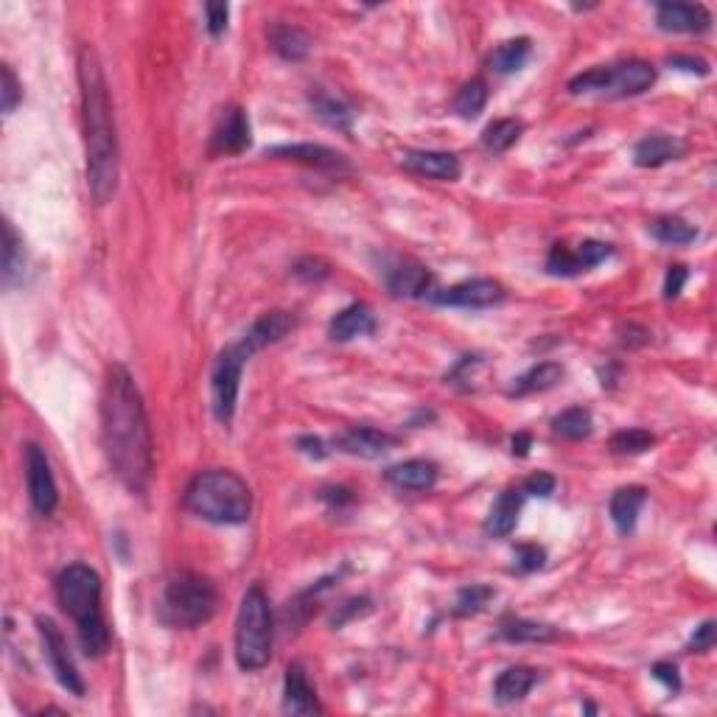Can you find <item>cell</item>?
<instances>
[{"label": "cell", "mask_w": 717, "mask_h": 717, "mask_svg": "<svg viewBox=\"0 0 717 717\" xmlns=\"http://www.w3.org/2000/svg\"><path fill=\"white\" fill-rule=\"evenodd\" d=\"M101 443L124 488L143 493L152 482L155 446L138 384L124 365H110L101 387Z\"/></svg>", "instance_id": "cell-1"}, {"label": "cell", "mask_w": 717, "mask_h": 717, "mask_svg": "<svg viewBox=\"0 0 717 717\" xmlns=\"http://www.w3.org/2000/svg\"><path fill=\"white\" fill-rule=\"evenodd\" d=\"M79 93H82V124H85L87 185L93 199L104 205L118 188V132H115L113 101L107 76L96 48L79 51Z\"/></svg>", "instance_id": "cell-2"}, {"label": "cell", "mask_w": 717, "mask_h": 717, "mask_svg": "<svg viewBox=\"0 0 717 717\" xmlns=\"http://www.w3.org/2000/svg\"><path fill=\"white\" fill-rule=\"evenodd\" d=\"M57 600L62 611L73 617L79 645L87 656L99 659L110 650V625L101 611V577L85 563L65 566L57 577Z\"/></svg>", "instance_id": "cell-3"}, {"label": "cell", "mask_w": 717, "mask_h": 717, "mask_svg": "<svg viewBox=\"0 0 717 717\" xmlns=\"http://www.w3.org/2000/svg\"><path fill=\"white\" fill-rule=\"evenodd\" d=\"M185 507L213 524H244L253 513L250 485L233 471H205L185 488Z\"/></svg>", "instance_id": "cell-4"}, {"label": "cell", "mask_w": 717, "mask_h": 717, "mask_svg": "<svg viewBox=\"0 0 717 717\" xmlns=\"http://www.w3.org/2000/svg\"><path fill=\"white\" fill-rule=\"evenodd\" d=\"M219 608V591L208 577L183 572L171 580L160 605H157V617L169 628H199L216 614Z\"/></svg>", "instance_id": "cell-5"}, {"label": "cell", "mask_w": 717, "mask_h": 717, "mask_svg": "<svg viewBox=\"0 0 717 717\" xmlns=\"http://www.w3.org/2000/svg\"><path fill=\"white\" fill-rule=\"evenodd\" d=\"M272 608H269L267 591L261 586H250L241 597L239 617H236V661L241 670L255 673L264 670L272 659Z\"/></svg>", "instance_id": "cell-6"}, {"label": "cell", "mask_w": 717, "mask_h": 717, "mask_svg": "<svg viewBox=\"0 0 717 717\" xmlns=\"http://www.w3.org/2000/svg\"><path fill=\"white\" fill-rule=\"evenodd\" d=\"M250 356L241 351V345H230L216 356L211 373V395H213V415L219 423H230L236 415V404H239V387H241V370Z\"/></svg>", "instance_id": "cell-7"}, {"label": "cell", "mask_w": 717, "mask_h": 717, "mask_svg": "<svg viewBox=\"0 0 717 717\" xmlns=\"http://www.w3.org/2000/svg\"><path fill=\"white\" fill-rule=\"evenodd\" d=\"M26 482H29V499L37 516H51L59 505L57 479L51 474V463L37 443L26 446Z\"/></svg>", "instance_id": "cell-8"}, {"label": "cell", "mask_w": 717, "mask_h": 717, "mask_svg": "<svg viewBox=\"0 0 717 717\" xmlns=\"http://www.w3.org/2000/svg\"><path fill=\"white\" fill-rule=\"evenodd\" d=\"M37 628H40L45 656L51 661V670L57 675V681L68 689L71 695L82 698V695H85V681H82V675H79L76 664H73L71 653H68V642H65V636H62V631L57 628V622L48 617H40L37 619Z\"/></svg>", "instance_id": "cell-9"}, {"label": "cell", "mask_w": 717, "mask_h": 717, "mask_svg": "<svg viewBox=\"0 0 717 717\" xmlns=\"http://www.w3.org/2000/svg\"><path fill=\"white\" fill-rule=\"evenodd\" d=\"M505 297V286L493 278H474L463 281L451 289L435 292L432 300L437 306H457V309H488L493 303H499Z\"/></svg>", "instance_id": "cell-10"}, {"label": "cell", "mask_w": 717, "mask_h": 717, "mask_svg": "<svg viewBox=\"0 0 717 717\" xmlns=\"http://www.w3.org/2000/svg\"><path fill=\"white\" fill-rule=\"evenodd\" d=\"M653 85H656V68L645 59H628L622 65L608 68L603 96H614V99L642 96Z\"/></svg>", "instance_id": "cell-11"}, {"label": "cell", "mask_w": 717, "mask_h": 717, "mask_svg": "<svg viewBox=\"0 0 717 717\" xmlns=\"http://www.w3.org/2000/svg\"><path fill=\"white\" fill-rule=\"evenodd\" d=\"M295 325V314H289V311H267V314H261V317L247 328V334L239 339L241 351L247 353V356L264 351L269 345L281 342L289 331H295Z\"/></svg>", "instance_id": "cell-12"}, {"label": "cell", "mask_w": 717, "mask_h": 717, "mask_svg": "<svg viewBox=\"0 0 717 717\" xmlns=\"http://www.w3.org/2000/svg\"><path fill=\"white\" fill-rule=\"evenodd\" d=\"M656 23L661 31L675 34H701L712 26V15L703 3H659Z\"/></svg>", "instance_id": "cell-13"}, {"label": "cell", "mask_w": 717, "mask_h": 717, "mask_svg": "<svg viewBox=\"0 0 717 717\" xmlns=\"http://www.w3.org/2000/svg\"><path fill=\"white\" fill-rule=\"evenodd\" d=\"M283 712L289 715H320L323 706L317 701V692L311 687L306 667L295 661L286 667V678H283Z\"/></svg>", "instance_id": "cell-14"}, {"label": "cell", "mask_w": 717, "mask_h": 717, "mask_svg": "<svg viewBox=\"0 0 717 717\" xmlns=\"http://www.w3.org/2000/svg\"><path fill=\"white\" fill-rule=\"evenodd\" d=\"M250 146V118L244 110L233 107L222 115L219 127L213 129L211 155H241Z\"/></svg>", "instance_id": "cell-15"}, {"label": "cell", "mask_w": 717, "mask_h": 717, "mask_svg": "<svg viewBox=\"0 0 717 717\" xmlns=\"http://www.w3.org/2000/svg\"><path fill=\"white\" fill-rule=\"evenodd\" d=\"M401 166L412 174H421V177H429V180H443V183H454L460 177V160L457 155L451 152H429V149H421V152H404L401 155Z\"/></svg>", "instance_id": "cell-16"}, {"label": "cell", "mask_w": 717, "mask_h": 717, "mask_svg": "<svg viewBox=\"0 0 717 717\" xmlns=\"http://www.w3.org/2000/svg\"><path fill=\"white\" fill-rule=\"evenodd\" d=\"M269 155L283 157V160H295V163H303V166H311V169L320 171H351V163L345 160V155H339V152L328 149V146H320V143L275 146Z\"/></svg>", "instance_id": "cell-17"}, {"label": "cell", "mask_w": 717, "mask_h": 717, "mask_svg": "<svg viewBox=\"0 0 717 717\" xmlns=\"http://www.w3.org/2000/svg\"><path fill=\"white\" fill-rule=\"evenodd\" d=\"M395 443H398V440H395L393 435L379 432V429H370V426H353V429H348V432L337 440V446L345 451V454L362 457V460L384 457L387 451L393 449Z\"/></svg>", "instance_id": "cell-18"}, {"label": "cell", "mask_w": 717, "mask_h": 717, "mask_svg": "<svg viewBox=\"0 0 717 717\" xmlns=\"http://www.w3.org/2000/svg\"><path fill=\"white\" fill-rule=\"evenodd\" d=\"M687 152V143L673 135H650L633 146V163L639 169H659L670 160H678Z\"/></svg>", "instance_id": "cell-19"}, {"label": "cell", "mask_w": 717, "mask_h": 717, "mask_svg": "<svg viewBox=\"0 0 717 717\" xmlns=\"http://www.w3.org/2000/svg\"><path fill=\"white\" fill-rule=\"evenodd\" d=\"M435 275L421 264H398L387 272V289L395 297H426L432 295Z\"/></svg>", "instance_id": "cell-20"}, {"label": "cell", "mask_w": 717, "mask_h": 717, "mask_svg": "<svg viewBox=\"0 0 717 717\" xmlns=\"http://www.w3.org/2000/svg\"><path fill=\"white\" fill-rule=\"evenodd\" d=\"M437 465L432 460H404L387 468V482L398 491H429L437 482Z\"/></svg>", "instance_id": "cell-21"}, {"label": "cell", "mask_w": 717, "mask_h": 717, "mask_svg": "<svg viewBox=\"0 0 717 717\" xmlns=\"http://www.w3.org/2000/svg\"><path fill=\"white\" fill-rule=\"evenodd\" d=\"M521 505H524V491L521 488H510L496 502H493L491 513L485 519V535L491 538H507L519 524Z\"/></svg>", "instance_id": "cell-22"}, {"label": "cell", "mask_w": 717, "mask_h": 717, "mask_svg": "<svg viewBox=\"0 0 717 717\" xmlns=\"http://www.w3.org/2000/svg\"><path fill=\"white\" fill-rule=\"evenodd\" d=\"M376 331V317H373V309L365 306V303H353L348 309H342L331 320V328L328 334L334 342H351L356 337H367Z\"/></svg>", "instance_id": "cell-23"}, {"label": "cell", "mask_w": 717, "mask_h": 717, "mask_svg": "<svg viewBox=\"0 0 717 717\" xmlns=\"http://www.w3.org/2000/svg\"><path fill=\"white\" fill-rule=\"evenodd\" d=\"M647 493L645 488H639V485H628V488H619L614 496H611V521H614V527H617L622 535H631L633 527H636V519H639V513H642V505H645Z\"/></svg>", "instance_id": "cell-24"}, {"label": "cell", "mask_w": 717, "mask_h": 717, "mask_svg": "<svg viewBox=\"0 0 717 717\" xmlns=\"http://www.w3.org/2000/svg\"><path fill=\"white\" fill-rule=\"evenodd\" d=\"M267 34L272 51L281 54L283 59H289V62H300V59L309 57L311 45H314L306 31L289 26V23H272Z\"/></svg>", "instance_id": "cell-25"}, {"label": "cell", "mask_w": 717, "mask_h": 717, "mask_svg": "<svg viewBox=\"0 0 717 717\" xmlns=\"http://www.w3.org/2000/svg\"><path fill=\"white\" fill-rule=\"evenodd\" d=\"M535 684H538V670H533V667H510V670H505L496 678L493 698H496V703L507 706V703L521 701Z\"/></svg>", "instance_id": "cell-26"}, {"label": "cell", "mask_w": 717, "mask_h": 717, "mask_svg": "<svg viewBox=\"0 0 717 717\" xmlns=\"http://www.w3.org/2000/svg\"><path fill=\"white\" fill-rule=\"evenodd\" d=\"M309 104L314 115H317L323 124H328L331 129H339V132H345V135H351L353 113L345 101L331 96V93H325V90H314L309 96Z\"/></svg>", "instance_id": "cell-27"}, {"label": "cell", "mask_w": 717, "mask_h": 717, "mask_svg": "<svg viewBox=\"0 0 717 717\" xmlns=\"http://www.w3.org/2000/svg\"><path fill=\"white\" fill-rule=\"evenodd\" d=\"M563 379V367L558 362H541V365L530 367L524 376L510 384L507 393L516 395V398H524V395L533 393H544V390H552L558 381Z\"/></svg>", "instance_id": "cell-28"}, {"label": "cell", "mask_w": 717, "mask_h": 717, "mask_svg": "<svg viewBox=\"0 0 717 717\" xmlns=\"http://www.w3.org/2000/svg\"><path fill=\"white\" fill-rule=\"evenodd\" d=\"M499 636L507 639V642H516V645H524V642H530V645H541V642H552V639H558V631L552 628V625H544V622H533V619H505L502 625H499Z\"/></svg>", "instance_id": "cell-29"}, {"label": "cell", "mask_w": 717, "mask_h": 717, "mask_svg": "<svg viewBox=\"0 0 717 717\" xmlns=\"http://www.w3.org/2000/svg\"><path fill=\"white\" fill-rule=\"evenodd\" d=\"M23 264H26L23 239L17 236L15 225L6 222L3 225V283L6 286H15L23 278Z\"/></svg>", "instance_id": "cell-30"}, {"label": "cell", "mask_w": 717, "mask_h": 717, "mask_svg": "<svg viewBox=\"0 0 717 717\" xmlns=\"http://www.w3.org/2000/svg\"><path fill=\"white\" fill-rule=\"evenodd\" d=\"M650 233H653L656 241L673 244V247H684V244H692V241L698 239V230L689 225L687 219H681V216H659L650 225Z\"/></svg>", "instance_id": "cell-31"}, {"label": "cell", "mask_w": 717, "mask_h": 717, "mask_svg": "<svg viewBox=\"0 0 717 717\" xmlns=\"http://www.w3.org/2000/svg\"><path fill=\"white\" fill-rule=\"evenodd\" d=\"M530 59V40L519 37V40H507L491 54V71L502 73H516L524 68V62Z\"/></svg>", "instance_id": "cell-32"}, {"label": "cell", "mask_w": 717, "mask_h": 717, "mask_svg": "<svg viewBox=\"0 0 717 717\" xmlns=\"http://www.w3.org/2000/svg\"><path fill=\"white\" fill-rule=\"evenodd\" d=\"M485 104H488V85H485L482 79H471V82H465V85L457 90V96H454V113L465 118V121H471V118H477V115L485 110Z\"/></svg>", "instance_id": "cell-33"}, {"label": "cell", "mask_w": 717, "mask_h": 717, "mask_svg": "<svg viewBox=\"0 0 717 717\" xmlns=\"http://www.w3.org/2000/svg\"><path fill=\"white\" fill-rule=\"evenodd\" d=\"M521 121L516 118H502V121H493L491 127L482 132V146L491 152V155H502L507 152L513 143L521 138Z\"/></svg>", "instance_id": "cell-34"}, {"label": "cell", "mask_w": 717, "mask_h": 717, "mask_svg": "<svg viewBox=\"0 0 717 717\" xmlns=\"http://www.w3.org/2000/svg\"><path fill=\"white\" fill-rule=\"evenodd\" d=\"M591 429H594V421H591V412L586 407L566 409L552 421V432L566 437V440H583V437L591 435Z\"/></svg>", "instance_id": "cell-35"}, {"label": "cell", "mask_w": 717, "mask_h": 717, "mask_svg": "<svg viewBox=\"0 0 717 717\" xmlns=\"http://www.w3.org/2000/svg\"><path fill=\"white\" fill-rule=\"evenodd\" d=\"M493 594H496V591H493L491 586H479V583L465 586V589H460V594H457L454 614H460V617H474V614H479L485 605L491 603Z\"/></svg>", "instance_id": "cell-36"}, {"label": "cell", "mask_w": 717, "mask_h": 717, "mask_svg": "<svg viewBox=\"0 0 717 717\" xmlns=\"http://www.w3.org/2000/svg\"><path fill=\"white\" fill-rule=\"evenodd\" d=\"M653 443H656V437L650 435L647 429H622L611 437V451L619 457H628V454H642Z\"/></svg>", "instance_id": "cell-37"}, {"label": "cell", "mask_w": 717, "mask_h": 717, "mask_svg": "<svg viewBox=\"0 0 717 717\" xmlns=\"http://www.w3.org/2000/svg\"><path fill=\"white\" fill-rule=\"evenodd\" d=\"M547 272L549 275H561V278H572V275H580L583 267H580V261H577L575 250H569L566 244H555V247L549 250Z\"/></svg>", "instance_id": "cell-38"}, {"label": "cell", "mask_w": 717, "mask_h": 717, "mask_svg": "<svg viewBox=\"0 0 717 717\" xmlns=\"http://www.w3.org/2000/svg\"><path fill=\"white\" fill-rule=\"evenodd\" d=\"M513 566H516V572L521 575H530V572H538L544 561H547V552L544 547H538V544H519L516 552H513Z\"/></svg>", "instance_id": "cell-39"}, {"label": "cell", "mask_w": 717, "mask_h": 717, "mask_svg": "<svg viewBox=\"0 0 717 717\" xmlns=\"http://www.w3.org/2000/svg\"><path fill=\"white\" fill-rule=\"evenodd\" d=\"M3 73V87H0V99H3V113H15L17 104L23 101V85L17 82L15 71L9 65L0 68Z\"/></svg>", "instance_id": "cell-40"}, {"label": "cell", "mask_w": 717, "mask_h": 717, "mask_svg": "<svg viewBox=\"0 0 717 717\" xmlns=\"http://www.w3.org/2000/svg\"><path fill=\"white\" fill-rule=\"evenodd\" d=\"M292 275L295 278H300V281H323V278H328L331 275V264L325 261V258H314V255H309V258H300L295 264V269H292Z\"/></svg>", "instance_id": "cell-41"}, {"label": "cell", "mask_w": 717, "mask_h": 717, "mask_svg": "<svg viewBox=\"0 0 717 717\" xmlns=\"http://www.w3.org/2000/svg\"><path fill=\"white\" fill-rule=\"evenodd\" d=\"M575 253H577V261H580V267L586 272V269L603 264L605 258L614 253V250H611V244H605V241H583Z\"/></svg>", "instance_id": "cell-42"}, {"label": "cell", "mask_w": 717, "mask_h": 717, "mask_svg": "<svg viewBox=\"0 0 717 717\" xmlns=\"http://www.w3.org/2000/svg\"><path fill=\"white\" fill-rule=\"evenodd\" d=\"M555 477L552 474H544V471H538V474H533V477H527L524 479V485H521V491H524V496H538V499H547V496H552L555 493Z\"/></svg>", "instance_id": "cell-43"}, {"label": "cell", "mask_w": 717, "mask_h": 717, "mask_svg": "<svg viewBox=\"0 0 717 717\" xmlns=\"http://www.w3.org/2000/svg\"><path fill=\"white\" fill-rule=\"evenodd\" d=\"M653 678L659 681V684H664V689L667 692H681V675H678V667L675 664H670V661H656L653 664Z\"/></svg>", "instance_id": "cell-44"}, {"label": "cell", "mask_w": 717, "mask_h": 717, "mask_svg": "<svg viewBox=\"0 0 717 717\" xmlns=\"http://www.w3.org/2000/svg\"><path fill=\"white\" fill-rule=\"evenodd\" d=\"M687 281H689L687 267L675 264V267L667 269V278H664V297H667V300H675V297L684 292Z\"/></svg>", "instance_id": "cell-45"}, {"label": "cell", "mask_w": 717, "mask_h": 717, "mask_svg": "<svg viewBox=\"0 0 717 717\" xmlns=\"http://www.w3.org/2000/svg\"><path fill=\"white\" fill-rule=\"evenodd\" d=\"M715 647V622L712 619H706L703 625L695 628L692 633V639H689V650H695V653H706V650H712Z\"/></svg>", "instance_id": "cell-46"}, {"label": "cell", "mask_w": 717, "mask_h": 717, "mask_svg": "<svg viewBox=\"0 0 717 717\" xmlns=\"http://www.w3.org/2000/svg\"><path fill=\"white\" fill-rule=\"evenodd\" d=\"M227 15H230V6L227 3H205V17H208V31L213 37H219L227 29Z\"/></svg>", "instance_id": "cell-47"}, {"label": "cell", "mask_w": 717, "mask_h": 717, "mask_svg": "<svg viewBox=\"0 0 717 717\" xmlns=\"http://www.w3.org/2000/svg\"><path fill=\"white\" fill-rule=\"evenodd\" d=\"M297 449L303 451V454H309V457H314V460H323L325 454H328V451H325L323 440L314 435L300 437V440H297Z\"/></svg>", "instance_id": "cell-48"}, {"label": "cell", "mask_w": 717, "mask_h": 717, "mask_svg": "<svg viewBox=\"0 0 717 717\" xmlns=\"http://www.w3.org/2000/svg\"><path fill=\"white\" fill-rule=\"evenodd\" d=\"M670 65H673V68H681V71L701 73V76L709 73V65H706L703 59H695V57H670Z\"/></svg>", "instance_id": "cell-49"}, {"label": "cell", "mask_w": 717, "mask_h": 717, "mask_svg": "<svg viewBox=\"0 0 717 717\" xmlns=\"http://www.w3.org/2000/svg\"><path fill=\"white\" fill-rule=\"evenodd\" d=\"M323 502H328L331 507H342V505H351L353 496L348 488H325Z\"/></svg>", "instance_id": "cell-50"}, {"label": "cell", "mask_w": 717, "mask_h": 717, "mask_svg": "<svg viewBox=\"0 0 717 717\" xmlns=\"http://www.w3.org/2000/svg\"><path fill=\"white\" fill-rule=\"evenodd\" d=\"M510 446H513V454H516V457H527V454H530V446H533V437L527 435V432H519V435L513 437Z\"/></svg>", "instance_id": "cell-51"}]
</instances>
